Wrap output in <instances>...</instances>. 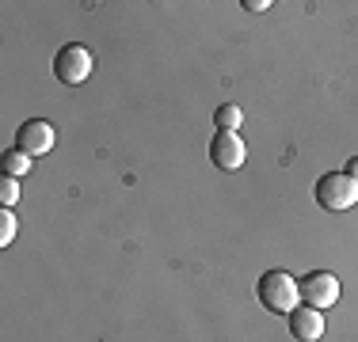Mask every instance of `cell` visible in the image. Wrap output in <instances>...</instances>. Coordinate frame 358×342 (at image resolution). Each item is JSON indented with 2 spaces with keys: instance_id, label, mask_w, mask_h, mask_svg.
<instances>
[{
  "instance_id": "8992f818",
  "label": "cell",
  "mask_w": 358,
  "mask_h": 342,
  "mask_svg": "<svg viewBox=\"0 0 358 342\" xmlns=\"http://www.w3.org/2000/svg\"><path fill=\"white\" fill-rule=\"evenodd\" d=\"M54 126L42 122V118H35V122H23L20 137H15V149H23L27 156H46V152H54Z\"/></svg>"
},
{
  "instance_id": "6da1fadb",
  "label": "cell",
  "mask_w": 358,
  "mask_h": 342,
  "mask_svg": "<svg viewBox=\"0 0 358 342\" xmlns=\"http://www.w3.org/2000/svg\"><path fill=\"white\" fill-rule=\"evenodd\" d=\"M255 293H259V304L267 312H282V315H289L297 308V301H301L297 278H289L286 270H267L259 278V285H255Z\"/></svg>"
},
{
  "instance_id": "4fadbf2b",
  "label": "cell",
  "mask_w": 358,
  "mask_h": 342,
  "mask_svg": "<svg viewBox=\"0 0 358 342\" xmlns=\"http://www.w3.org/2000/svg\"><path fill=\"white\" fill-rule=\"evenodd\" d=\"M347 175H351L355 183H358V156H355V160H347Z\"/></svg>"
},
{
  "instance_id": "ba28073f",
  "label": "cell",
  "mask_w": 358,
  "mask_h": 342,
  "mask_svg": "<svg viewBox=\"0 0 358 342\" xmlns=\"http://www.w3.org/2000/svg\"><path fill=\"white\" fill-rule=\"evenodd\" d=\"M214 122H217V130L236 133V130H241V122H244V110L236 107V103H221V107L214 110Z\"/></svg>"
},
{
  "instance_id": "3957f363",
  "label": "cell",
  "mask_w": 358,
  "mask_h": 342,
  "mask_svg": "<svg viewBox=\"0 0 358 342\" xmlns=\"http://www.w3.org/2000/svg\"><path fill=\"white\" fill-rule=\"evenodd\" d=\"M92 68H96V57H92V50H84L80 42H73V46H62L54 57V73L62 84H69V88H76V84H84L92 76Z\"/></svg>"
},
{
  "instance_id": "277c9868",
  "label": "cell",
  "mask_w": 358,
  "mask_h": 342,
  "mask_svg": "<svg viewBox=\"0 0 358 342\" xmlns=\"http://www.w3.org/2000/svg\"><path fill=\"white\" fill-rule=\"evenodd\" d=\"M297 289H301V301L309 308H317V312H324V308H331L339 301V278L328 270H313L305 274L301 281H297Z\"/></svg>"
},
{
  "instance_id": "7a4b0ae2",
  "label": "cell",
  "mask_w": 358,
  "mask_h": 342,
  "mask_svg": "<svg viewBox=\"0 0 358 342\" xmlns=\"http://www.w3.org/2000/svg\"><path fill=\"white\" fill-rule=\"evenodd\" d=\"M317 202H320V209H328V213H343V209H351V205L358 202V183L347 171H328V175H320L317 179Z\"/></svg>"
},
{
  "instance_id": "30bf717a",
  "label": "cell",
  "mask_w": 358,
  "mask_h": 342,
  "mask_svg": "<svg viewBox=\"0 0 358 342\" xmlns=\"http://www.w3.org/2000/svg\"><path fill=\"white\" fill-rule=\"evenodd\" d=\"M15 198H20V179H0V205H4V209H12L15 205Z\"/></svg>"
},
{
  "instance_id": "7c38bea8",
  "label": "cell",
  "mask_w": 358,
  "mask_h": 342,
  "mask_svg": "<svg viewBox=\"0 0 358 342\" xmlns=\"http://www.w3.org/2000/svg\"><path fill=\"white\" fill-rule=\"evenodd\" d=\"M244 8H248V12H267L271 0H244Z\"/></svg>"
},
{
  "instance_id": "9c48e42d",
  "label": "cell",
  "mask_w": 358,
  "mask_h": 342,
  "mask_svg": "<svg viewBox=\"0 0 358 342\" xmlns=\"http://www.w3.org/2000/svg\"><path fill=\"white\" fill-rule=\"evenodd\" d=\"M31 164H35V160H31L23 149L4 152V175H8V179H23V175L31 171Z\"/></svg>"
},
{
  "instance_id": "5b68a950",
  "label": "cell",
  "mask_w": 358,
  "mask_h": 342,
  "mask_svg": "<svg viewBox=\"0 0 358 342\" xmlns=\"http://www.w3.org/2000/svg\"><path fill=\"white\" fill-rule=\"evenodd\" d=\"M210 160H214L221 171H241L244 160H248L244 137L241 133H229V130H217L214 141H210Z\"/></svg>"
},
{
  "instance_id": "52a82bcc",
  "label": "cell",
  "mask_w": 358,
  "mask_h": 342,
  "mask_svg": "<svg viewBox=\"0 0 358 342\" xmlns=\"http://www.w3.org/2000/svg\"><path fill=\"white\" fill-rule=\"evenodd\" d=\"M289 335L297 342H320L324 339V312H317L309 304H297L289 312Z\"/></svg>"
},
{
  "instance_id": "8fae6325",
  "label": "cell",
  "mask_w": 358,
  "mask_h": 342,
  "mask_svg": "<svg viewBox=\"0 0 358 342\" xmlns=\"http://www.w3.org/2000/svg\"><path fill=\"white\" fill-rule=\"evenodd\" d=\"M12 236H15V217L12 209H0V247L12 244Z\"/></svg>"
}]
</instances>
